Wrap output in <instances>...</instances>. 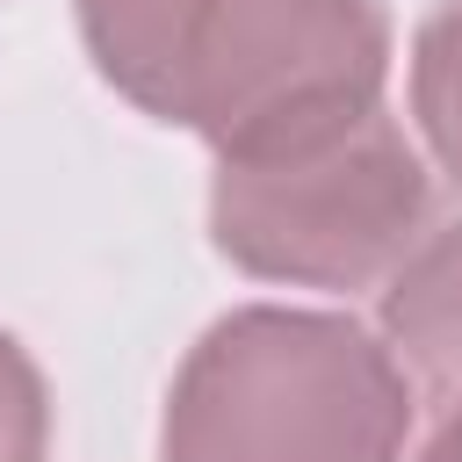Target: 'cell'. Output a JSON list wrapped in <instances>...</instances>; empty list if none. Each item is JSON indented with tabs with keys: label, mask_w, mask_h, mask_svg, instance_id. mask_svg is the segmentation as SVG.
Returning <instances> with one entry per match:
<instances>
[{
	"label": "cell",
	"mask_w": 462,
	"mask_h": 462,
	"mask_svg": "<svg viewBox=\"0 0 462 462\" xmlns=\"http://www.w3.org/2000/svg\"><path fill=\"white\" fill-rule=\"evenodd\" d=\"M94 72L217 159L383 108V0H72Z\"/></svg>",
	"instance_id": "6da1fadb"
},
{
	"label": "cell",
	"mask_w": 462,
	"mask_h": 462,
	"mask_svg": "<svg viewBox=\"0 0 462 462\" xmlns=\"http://www.w3.org/2000/svg\"><path fill=\"white\" fill-rule=\"evenodd\" d=\"M411 383L346 310L245 303L217 318L159 426V462H397Z\"/></svg>",
	"instance_id": "7a4b0ae2"
},
{
	"label": "cell",
	"mask_w": 462,
	"mask_h": 462,
	"mask_svg": "<svg viewBox=\"0 0 462 462\" xmlns=\"http://www.w3.org/2000/svg\"><path fill=\"white\" fill-rule=\"evenodd\" d=\"M433 209L426 159L390 108L303 130L267 152L217 159L209 238L253 282L368 289L419 245Z\"/></svg>",
	"instance_id": "3957f363"
},
{
	"label": "cell",
	"mask_w": 462,
	"mask_h": 462,
	"mask_svg": "<svg viewBox=\"0 0 462 462\" xmlns=\"http://www.w3.org/2000/svg\"><path fill=\"white\" fill-rule=\"evenodd\" d=\"M383 346L433 397H462V224L419 238L383 282Z\"/></svg>",
	"instance_id": "277c9868"
},
{
	"label": "cell",
	"mask_w": 462,
	"mask_h": 462,
	"mask_svg": "<svg viewBox=\"0 0 462 462\" xmlns=\"http://www.w3.org/2000/svg\"><path fill=\"white\" fill-rule=\"evenodd\" d=\"M411 123L433 166L462 188V0H440L411 36Z\"/></svg>",
	"instance_id": "5b68a950"
},
{
	"label": "cell",
	"mask_w": 462,
	"mask_h": 462,
	"mask_svg": "<svg viewBox=\"0 0 462 462\" xmlns=\"http://www.w3.org/2000/svg\"><path fill=\"white\" fill-rule=\"evenodd\" d=\"M0 462H51V390L14 332H0Z\"/></svg>",
	"instance_id": "8992f818"
},
{
	"label": "cell",
	"mask_w": 462,
	"mask_h": 462,
	"mask_svg": "<svg viewBox=\"0 0 462 462\" xmlns=\"http://www.w3.org/2000/svg\"><path fill=\"white\" fill-rule=\"evenodd\" d=\"M419 462H462V397L448 404V419L426 433V448H419Z\"/></svg>",
	"instance_id": "52a82bcc"
}]
</instances>
